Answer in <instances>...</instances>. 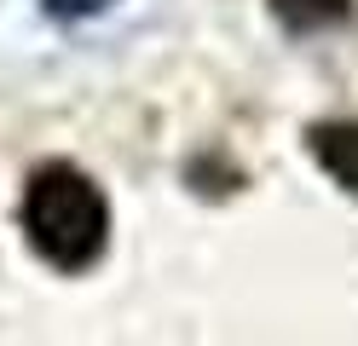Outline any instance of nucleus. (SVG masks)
<instances>
[{
  "instance_id": "f03ea898",
  "label": "nucleus",
  "mask_w": 358,
  "mask_h": 346,
  "mask_svg": "<svg viewBox=\"0 0 358 346\" xmlns=\"http://www.w3.org/2000/svg\"><path fill=\"white\" fill-rule=\"evenodd\" d=\"M306 150H312V161H318L347 196H358V115L312 122L306 127Z\"/></svg>"
},
{
  "instance_id": "7ed1b4c3",
  "label": "nucleus",
  "mask_w": 358,
  "mask_h": 346,
  "mask_svg": "<svg viewBox=\"0 0 358 346\" xmlns=\"http://www.w3.org/2000/svg\"><path fill=\"white\" fill-rule=\"evenodd\" d=\"M266 12L289 35H329V29H347L352 23L358 0H266Z\"/></svg>"
},
{
  "instance_id": "20e7f679",
  "label": "nucleus",
  "mask_w": 358,
  "mask_h": 346,
  "mask_svg": "<svg viewBox=\"0 0 358 346\" xmlns=\"http://www.w3.org/2000/svg\"><path fill=\"white\" fill-rule=\"evenodd\" d=\"M116 0H41V12L47 17H58V23H81V17H99V12H110Z\"/></svg>"
},
{
  "instance_id": "f257e3e1",
  "label": "nucleus",
  "mask_w": 358,
  "mask_h": 346,
  "mask_svg": "<svg viewBox=\"0 0 358 346\" xmlns=\"http://www.w3.org/2000/svg\"><path fill=\"white\" fill-rule=\"evenodd\" d=\"M24 243L35 248L41 266H52L64 277H81L104 260L110 248V202L99 191L93 173H81L76 161H41L24 179V208H17Z\"/></svg>"
}]
</instances>
